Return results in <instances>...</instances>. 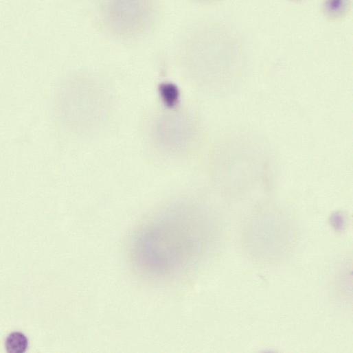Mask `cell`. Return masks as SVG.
Masks as SVG:
<instances>
[{
    "label": "cell",
    "mask_w": 353,
    "mask_h": 353,
    "mask_svg": "<svg viewBox=\"0 0 353 353\" xmlns=\"http://www.w3.org/2000/svg\"><path fill=\"white\" fill-rule=\"evenodd\" d=\"M212 225L205 211L177 203L155 216L139 234L135 254L148 275L170 280L198 266L212 242Z\"/></svg>",
    "instance_id": "6da1fadb"
},
{
    "label": "cell",
    "mask_w": 353,
    "mask_h": 353,
    "mask_svg": "<svg viewBox=\"0 0 353 353\" xmlns=\"http://www.w3.org/2000/svg\"><path fill=\"white\" fill-rule=\"evenodd\" d=\"M137 2H115L111 7L109 19L118 29L127 31L139 28L150 18V14Z\"/></svg>",
    "instance_id": "7a4b0ae2"
},
{
    "label": "cell",
    "mask_w": 353,
    "mask_h": 353,
    "mask_svg": "<svg viewBox=\"0 0 353 353\" xmlns=\"http://www.w3.org/2000/svg\"><path fill=\"white\" fill-rule=\"evenodd\" d=\"M27 337L20 332L10 334L5 343V350L9 353H23L27 350Z\"/></svg>",
    "instance_id": "3957f363"
}]
</instances>
